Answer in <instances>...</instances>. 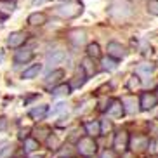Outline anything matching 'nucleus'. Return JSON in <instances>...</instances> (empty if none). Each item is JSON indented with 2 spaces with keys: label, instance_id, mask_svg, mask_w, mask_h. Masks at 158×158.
<instances>
[{
  "label": "nucleus",
  "instance_id": "16",
  "mask_svg": "<svg viewBox=\"0 0 158 158\" xmlns=\"http://www.w3.org/2000/svg\"><path fill=\"white\" fill-rule=\"evenodd\" d=\"M33 57V51L31 49H23V51H18L14 56V61L16 63H26Z\"/></svg>",
  "mask_w": 158,
  "mask_h": 158
},
{
  "label": "nucleus",
  "instance_id": "5",
  "mask_svg": "<svg viewBox=\"0 0 158 158\" xmlns=\"http://www.w3.org/2000/svg\"><path fill=\"white\" fill-rule=\"evenodd\" d=\"M106 51H108V56L115 57L116 61L123 59V57L127 56V49L122 45V44H118V42H110L108 47H106Z\"/></svg>",
  "mask_w": 158,
  "mask_h": 158
},
{
  "label": "nucleus",
  "instance_id": "24",
  "mask_svg": "<svg viewBox=\"0 0 158 158\" xmlns=\"http://www.w3.org/2000/svg\"><path fill=\"white\" fill-rule=\"evenodd\" d=\"M156 66L153 63H144V64H139L137 66V75H151L155 71Z\"/></svg>",
  "mask_w": 158,
  "mask_h": 158
},
{
  "label": "nucleus",
  "instance_id": "22",
  "mask_svg": "<svg viewBox=\"0 0 158 158\" xmlns=\"http://www.w3.org/2000/svg\"><path fill=\"white\" fill-rule=\"evenodd\" d=\"M70 92H71V85L61 84L52 90V96H54V98H64V96H68Z\"/></svg>",
  "mask_w": 158,
  "mask_h": 158
},
{
  "label": "nucleus",
  "instance_id": "9",
  "mask_svg": "<svg viewBox=\"0 0 158 158\" xmlns=\"http://www.w3.org/2000/svg\"><path fill=\"white\" fill-rule=\"evenodd\" d=\"M125 113V108L122 104V99H113L110 101V106H108V116H111V118H120L122 115Z\"/></svg>",
  "mask_w": 158,
  "mask_h": 158
},
{
  "label": "nucleus",
  "instance_id": "2",
  "mask_svg": "<svg viewBox=\"0 0 158 158\" xmlns=\"http://www.w3.org/2000/svg\"><path fill=\"white\" fill-rule=\"evenodd\" d=\"M56 14L61 16L64 19H71L77 18L78 14H82V5L78 2H68V4H63L56 9Z\"/></svg>",
  "mask_w": 158,
  "mask_h": 158
},
{
  "label": "nucleus",
  "instance_id": "20",
  "mask_svg": "<svg viewBox=\"0 0 158 158\" xmlns=\"http://www.w3.org/2000/svg\"><path fill=\"white\" fill-rule=\"evenodd\" d=\"M63 77H64V71L63 70H54L52 73L47 75V85H51V84H59L61 80H63Z\"/></svg>",
  "mask_w": 158,
  "mask_h": 158
},
{
  "label": "nucleus",
  "instance_id": "31",
  "mask_svg": "<svg viewBox=\"0 0 158 158\" xmlns=\"http://www.w3.org/2000/svg\"><path fill=\"white\" fill-rule=\"evenodd\" d=\"M101 158H116V155H115V151H111V149H106V151L101 155Z\"/></svg>",
  "mask_w": 158,
  "mask_h": 158
},
{
  "label": "nucleus",
  "instance_id": "6",
  "mask_svg": "<svg viewBox=\"0 0 158 158\" xmlns=\"http://www.w3.org/2000/svg\"><path fill=\"white\" fill-rule=\"evenodd\" d=\"M122 104L125 108V113H129V115H134V113H137L141 110L139 99H135V96H123L122 98Z\"/></svg>",
  "mask_w": 158,
  "mask_h": 158
},
{
  "label": "nucleus",
  "instance_id": "8",
  "mask_svg": "<svg viewBox=\"0 0 158 158\" xmlns=\"http://www.w3.org/2000/svg\"><path fill=\"white\" fill-rule=\"evenodd\" d=\"M149 146V139L146 135H135L130 139V149L135 151V153H139V151H144V149Z\"/></svg>",
  "mask_w": 158,
  "mask_h": 158
},
{
  "label": "nucleus",
  "instance_id": "19",
  "mask_svg": "<svg viewBox=\"0 0 158 158\" xmlns=\"http://www.w3.org/2000/svg\"><path fill=\"white\" fill-rule=\"evenodd\" d=\"M85 130H87V134H89V135H92V137H96V135L102 134L101 123H99V122H89V123H85Z\"/></svg>",
  "mask_w": 158,
  "mask_h": 158
},
{
  "label": "nucleus",
  "instance_id": "7",
  "mask_svg": "<svg viewBox=\"0 0 158 158\" xmlns=\"http://www.w3.org/2000/svg\"><path fill=\"white\" fill-rule=\"evenodd\" d=\"M130 146V137L127 135V132H118L115 135V141H113V148L116 151H125Z\"/></svg>",
  "mask_w": 158,
  "mask_h": 158
},
{
  "label": "nucleus",
  "instance_id": "21",
  "mask_svg": "<svg viewBox=\"0 0 158 158\" xmlns=\"http://www.w3.org/2000/svg\"><path fill=\"white\" fill-rule=\"evenodd\" d=\"M85 82H87V73H85V71H84V68L80 66V71H78V75H77V77H75V80L71 82V89H73V87H75V89L82 87V85H84Z\"/></svg>",
  "mask_w": 158,
  "mask_h": 158
},
{
  "label": "nucleus",
  "instance_id": "32",
  "mask_svg": "<svg viewBox=\"0 0 158 158\" xmlns=\"http://www.w3.org/2000/svg\"><path fill=\"white\" fill-rule=\"evenodd\" d=\"M42 2H45V0H33V4L37 5V4H42Z\"/></svg>",
  "mask_w": 158,
  "mask_h": 158
},
{
  "label": "nucleus",
  "instance_id": "30",
  "mask_svg": "<svg viewBox=\"0 0 158 158\" xmlns=\"http://www.w3.org/2000/svg\"><path fill=\"white\" fill-rule=\"evenodd\" d=\"M110 129H111V122L108 120V118H104L102 123H101V130L102 132H106V130H110Z\"/></svg>",
  "mask_w": 158,
  "mask_h": 158
},
{
  "label": "nucleus",
  "instance_id": "18",
  "mask_svg": "<svg viewBox=\"0 0 158 158\" xmlns=\"http://www.w3.org/2000/svg\"><path fill=\"white\" fill-rule=\"evenodd\" d=\"M40 71H42V64H33V66H30L28 70L23 71V78L24 80H31V78H35V77H38Z\"/></svg>",
  "mask_w": 158,
  "mask_h": 158
},
{
  "label": "nucleus",
  "instance_id": "3",
  "mask_svg": "<svg viewBox=\"0 0 158 158\" xmlns=\"http://www.w3.org/2000/svg\"><path fill=\"white\" fill-rule=\"evenodd\" d=\"M96 149H98V146H96V141L92 139V135H90V137H84V139L78 141V151L84 155V156L94 155Z\"/></svg>",
  "mask_w": 158,
  "mask_h": 158
},
{
  "label": "nucleus",
  "instance_id": "25",
  "mask_svg": "<svg viewBox=\"0 0 158 158\" xmlns=\"http://www.w3.org/2000/svg\"><path fill=\"white\" fill-rule=\"evenodd\" d=\"M101 63H102V70H108V71L116 70V59H115V57L108 56V57H104Z\"/></svg>",
  "mask_w": 158,
  "mask_h": 158
},
{
  "label": "nucleus",
  "instance_id": "4",
  "mask_svg": "<svg viewBox=\"0 0 158 158\" xmlns=\"http://www.w3.org/2000/svg\"><path fill=\"white\" fill-rule=\"evenodd\" d=\"M139 104H141V110H144V111L153 110V108L158 104V96H155L153 92H144V94H141Z\"/></svg>",
  "mask_w": 158,
  "mask_h": 158
},
{
  "label": "nucleus",
  "instance_id": "13",
  "mask_svg": "<svg viewBox=\"0 0 158 158\" xmlns=\"http://www.w3.org/2000/svg\"><path fill=\"white\" fill-rule=\"evenodd\" d=\"M47 113H49V106L47 104H40V106H35L30 111V115H31L33 120H44L47 116Z\"/></svg>",
  "mask_w": 158,
  "mask_h": 158
},
{
  "label": "nucleus",
  "instance_id": "11",
  "mask_svg": "<svg viewBox=\"0 0 158 158\" xmlns=\"http://www.w3.org/2000/svg\"><path fill=\"white\" fill-rule=\"evenodd\" d=\"M64 57H66V52L63 51V49H54L52 52L47 54V64H49V66L59 64V63L64 61Z\"/></svg>",
  "mask_w": 158,
  "mask_h": 158
},
{
  "label": "nucleus",
  "instance_id": "10",
  "mask_svg": "<svg viewBox=\"0 0 158 158\" xmlns=\"http://www.w3.org/2000/svg\"><path fill=\"white\" fill-rule=\"evenodd\" d=\"M85 31L84 30H71L70 33H68V40H70L71 45L75 47H80V45H84L85 44Z\"/></svg>",
  "mask_w": 158,
  "mask_h": 158
},
{
  "label": "nucleus",
  "instance_id": "28",
  "mask_svg": "<svg viewBox=\"0 0 158 158\" xmlns=\"http://www.w3.org/2000/svg\"><path fill=\"white\" fill-rule=\"evenodd\" d=\"M24 146H26V151H33V149H37L38 143L35 139H26V143H24Z\"/></svg>",
  "mask_w": 158,
  "mask_h": 158
},
{
  "label": "nucleus",
  "instance_id": "12",
  "mask_svg": "<svg viewBox=\"0 0 158 158\" xmlns=\"http://www.w3.org/2000/svg\"><path fill=\"white\" fill-rule=\"evenodd\" d=\"M26 42V33L23 31H14V33H10L9 38H7V45L9 47H21L23 44Z\"/></svg>",
  "mask_w": 158,
  "mask_h": 158
},
{
  "label": "nucleus",
  "instance_id": "14",
  "mask_svg": "<svg viewBox=\"0 0 158 158\" xmlns=\"http://www.w3.org/2000/svg\"><path fill=\"white\" fill-rule=\"evenodd\" d=\"M16 4H14V0H0V14L4 16H9L12 14V10H14Z\"/></svg>",
  "mask_w": 158,
  "mask_h": 158
},
{
  "label": "nucleus",
  "instance_id": "17",
  "mask_svg": "<svg viewBox=\"0 0 158 158\" xmlns=\"http://www.w3.org/2000/svg\"><path fill=\"white\" fill-rule=\"evenodd\" d=\"M82 68H84V71L87 73V77H92V75L98 71V68H96V63H94L92 57H85L84 63H82Z\"/></svg>",
  "mask_w": 158,
  "mask_h": 158
},
{
  "label": "nucleus",
  "instance_id": "29",
  "mask_svg": "<svg viewBox=\"0 0 158 158\" xmlns=\"http://www.w3.org/2000/svg\"><path fill=\"white\" fill-rule=\"evenodd\" d=\"M61 111H66V104H64V102H57L56 108L52 110V113H54V115H57V113H61Z\"/></svg>",
  "mask_w": 158,
  "mask_h": 158
},
{
  "label": "nucleus",
  "instance_id": "26",
  "mask_svg": "<svg viewBox=\"0 0 158 158\" xmlns=\"http://www.w3.org/2000/svg\"><path fill=\"white\" fill-rule=\"evenodd\" d=\"M148 12L151 16H158V0H148Z\"/></svg>",
  "mask_w": 158,
  "mask_h": 158
},
{
  "label": "nucleus",
  "instance_id": "33",
  "mask_svg": "<svg viewBox=\"0 0 158 158\" xmlns=\"http://www.w3.org/2000/svg\"><path fill=\"white\" fill-rule=\"evenodd\" d=\"M31 158H40V156H31Z\"/></svg>",
  "mask_w": 158,
  "mask_h": 158
},
{
  "label": "nucleus",
  "instance_id": "1",
  "mask_svg": "<svg viewBox=\"0 0 158 158\" xmlns=\"http://www.w3.org/2000/svg\"><path fill=\"white\" fill-rule=\"evenodd\" d=\"M108 14L111 16L115 21H127V19L132 18L134 14V7H132V2L130 0H110V5H108Z\"/></svg>",
  "mask_w": 158,
  "mask_h": 158
},
{
  "label": "nucleus",
  "instance_id": "27",
  "mask_svg": "<svg viewBox=\"0 0 158 158\" xmlns=\"http://www.w3.org/2000/svg\"><path fill=\"white\" fill-rule=\"evenodd\" d=\"M139 85H141V80H139V77H137V75H134V77H130V78H129V89H130V90L137 89Z\"/></svg>",
  "mask_w": 158,
  "mask_h": 158
},
{
  "label": "nucleus",
  "instance_id": "23",
  "mask_svg": "<svg viewBox=\"0 0 158 158\" xmlns=\"http://www.w3.org/2000/svg\"><path fill=\"white\" fill-rule=\"evenodd\" d=\"M87 56L92 57V59H99L101 57V47H99V44H89L87 45Z\"/></svg>",
  "mask_w": 158,
  "mask_h": 158
},
{
  "label": "nucleus",
  "instance_id": "15",
  "mask_svg": "<svg viewBox=\"0 0 158 158\" xmlns=\"http://www.w3.org/2000/svg\"><path fill=\"white\" fill-rule=\"evenodd\" d=\"M47 21V16L44 12H33V14L28 16V23L33 24V26H40Z\"/></svg>",
  "mask_w": 158,
  "mask_h": 158
}]
</instances>
